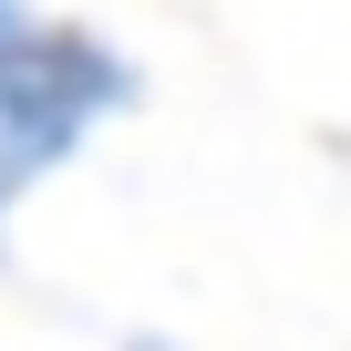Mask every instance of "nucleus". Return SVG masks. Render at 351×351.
Here are the masks:
<instances>
[{"instance_id":"f257e3e1","label":"nucleus","mask_w":351,"mask_h":351,"mask_svg":"<svg viewBox=\"0 0 351 351\" xmlns=\"http://www.w3.org/2000/svg\"><path fill=\"white\" fill-rule=\"evenodd\" d=\"M134 104V62L73 21H42L11 62H0V228H11V207L32 186H52V176L93 145V124H114Z\"/></svg>"},{"instance_id":"f03ea898","label":"nucleus","mask_w":351,"mask_h":351,"mask_svg":"<svg viewBox=\"0 0 351 351\" xmlns=\"http://www.w3.org/2000/svg\"><path fill=\"white\" fill-rule=\"evenodd\" d=\"M32 32H42V21H32V0H0V62H11Z\"/></svg>"},{"instance_id":"7ed1b4c3","label":"nucleus","mask_w":351,"mask_h":351,"mask_svg":"<svg viewBox=\"0 0 351 351\" xmlns=\"http://www.w3.org/2000/svg\"><path fill=\"white\" fill-rule=\"evenodd\" d=\"M124 351H176V341H124Z\"/></svg>"}]
</instances>
